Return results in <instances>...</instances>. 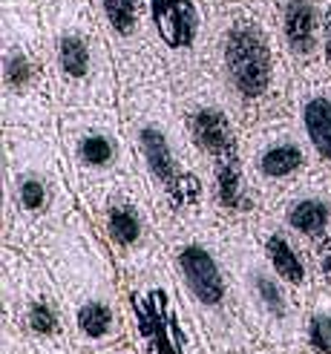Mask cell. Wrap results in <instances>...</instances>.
<instances>
[{
  "label": "cell",
  "instance_id": "7a4b0ae2",
  "mask_svg": "<svg viewBox=\"0 0 331 354\" xmlns=\"http://www.w3.org/2000/svg\"><path fill=\"white\" fill-rule=\"evenodd\" d=\"M118 115L138 158L150 199L185 227L207 202V173L190 147L167 84H138L118 95Z\"/></svg>",
  "mask_w": 331,
  "mask_h": 354
},
{
  "label": "cell",
  "instance_id": "d6986e66",
  "mask_svg": "<svg viewBox=\"0 0 331 354\" xmlns=\"http://www.w3.org/2000/svg\"><path fill=\"white\" fill-rule=\"evenodd\" d=\"M291 234H297L314 245L331 239V202L323 193H300L285 205L283 214Z\"/></svg>",
  "mask_w": 331,
  "mask_h": 354
},
{
  "label": "cell",
  "instance_id": "e0dca14e",
  "mask_svg": "<svg viewBox=\"0 0 331 354\" xmlns=\"http://www.w3.org/2000/svg\"><path fill=\"white\" fill-rule=\"evenodd\" d=\"M64 314L61 306L55 303L52 291L44 282H35V288L26 286L23 279V294H21V326L26 328L29 337L38 343H61L66 326H64Z\"/></svg>",
  "mask_w": 331,
  "mask_h": 354
},
{
  "label": "cell",
  "instance_id": "2e32d148",
  "mask_svg": "<svg viewBox=\"0 0 331 354\" xmlns=\"http://www.w3.org/2000/svg\"><path fill=\"white\" fill-rule=\"evenodd\" d=\"M294 118L308 141L314 165L331 173V81L320 75H294Z\"/></svg>",
  "mask_w": 331,
  "mask_h": 354
},
{
  "label": "cell",
  "instance_id": "5b68a950",
  "mask_svg": "<svg viewBox=\"0 0 331 354\" xmlns=\"http://www.w3.org/2000/svg\"><path fill=\"white\" fill-rule=\"evenodd\" d=\"M0 86H3V124L38 133L58 130V104L52 86L49 44L41 21V3L3 6L0 29Z\"/></svg>",
  "mask_w": 331,
  "mask_h": 354
},
{
  "label": "cell",
  "instance_id": "ffe728a7",
  "mask_svg": "<svg viewBox=\"0 0 331 354\" xmlns=\"http://www.w3.org/2000/svg\"><path fill=\"white\" fill-rule=\"evenodd\" d=\"M305 346L314 354H331V299L317 297L305 317Z\"/></svg>",
  "mask_w": 331,
  "mask_h": 354
},
{
  "label": "cell",
  "instance_id": "9c48e42d",
  "mask_svg": "<svg viewBox=\"0 0 331 354\" xmlns=\"http://www.w3.org/2000/svg\"><path fill=\"white\" fill-rule=\"evenodd\" d=\"M66 165L81 185L138 173V158L115 110H69L58 115Z\"/></svg>",
  "mask_w": 331,
  "mask_h": 354
},
{
  "label": "cell",
  "instance_id": "8fae6325",
  "mask_svg": "<svg viewBox=\"0 0 331 354\" xmlns=\"http://www.w3.org/2000/svg\"><path fill=\"white\" fill-rule=\"evenodd\" d=\"M84 190H93V205L101 234L124 268L155 254L153 214L147 199L142 196V190H147L142 176L138 173L110 176V179L84 185Z\"/></svg>",
  "mask_w": 331,
  "mask_h": 354
},
{
  "label": "cell",
  "instance_id": "52a82bcc",
  "mask_svg": "<svg viewBox=\"0 0 331 354\" xmlns=\"http://www.w3.org/2000/svg\"><path fill=\"white\" fill-rule=\"evenodd\" d=\"M170 259L187 306L193 308V317L202 320L205 337H211V348L248 351L251 331L239 320L234 282L225 274V265L214 254V248L202 239L185 236L173 245Z\"/></svg>",
  "mask_w": 331,
  "mask_h": 354
},
{
  "label": "cell",
  "instance_id": "603a6c76",
  "mask_svg": "<svg viewBox=\"0 0 331 354\" xmlns=\"http://www.w3.org/2000/svg\"><path fill=\"white\" fill-rule=\"evenodd\" d=\"M231 3H245V0H207L211 12H214V9H222V6H231Z\"/></svg>",
  "mask_w": 331,
  "mask_h": 354
},
{
  "label": "cell",
  "instance_id": "8992f818",
  "mask_svg": "<svg viewBox=\"0 0 331 354\" xmlns=\"http://www.w3.org/2000/svg\"><path fill=\"white\" fill-rule=\"evenodd\" d=\"M124 294L142 354H202L179 288L159 254L124 268Z\"/></svg>",
  "mask_w": 331,
  "mask_h": 354
},
{
  "label": "cell",
  "instance_id": "44dd1931",
  "mask_svg": "<svg viewBox=\"0 0 331 354\" xmlns=\"http://www.w3.org/2000/svg\"><path fill=\"white\" fill-rule=\"evenodd\" d=\"M320 69L331 81V0H323V55H320Z\"/></svg>",
  "mask_w": 331,
  "mask_h": 354
},
{
  "label": "cell",
  "instance_id": "3957f363",
  "mask_svg": "<svg viewBox=\"0 0 331 354\" xmlns=\"http://www.w3.org/2000/svg\"><path fill=\"white\" fill-rule=\"evenodd\" d=\"M58 115L115 110L121 95L113 46L90 0H41Z\"/></svg>",
  "mask_w": 331,
  "mask_h": 354
},
{
  "label": "cell",
  "instance_id": "30bf717a",
  "mask_svg": "<svg viewBox=\"0 0 331 354\" xmlns=\"http://www.w3.org/2000/svg\"><path fill=\"white\" fill-rule=\"evenodd\" d=\"M155 52L167 69L170 86L207 75L211 6L207 0H144Z\"/></svg>",
  "mask_w": 331,
  "mask_h": 354
},
{
  "label": "cell",
  "instance_id": "ac0fdd59",
  "mask_svg": "<svg viewBox=\"0 0 331 354\" xmlns=\"http://www.w3.org/2000/svg\"><path fill=\"white\" fill-rule=\"evenodd\" d=\"M259 251H263V259L271 265V271L280 277L297 297L311 291L308 262H305V257L300 254V248L294 245V239L285 231H280V227L265 231L263 242H259Z\"/></svg>",
  "mask_w": 331,
  "mask_h": 354
},
{
  "label": "cell",
  "instance_id": "cb8c5ba5",
  "mask_svg": "<svg viewBox=\"0 0 331 354\" xmlns=\"http://www.w3.org/2000/svg\"><path fill=\"white\" fill-rule=\"evenodd\" d=\"M15 3H32V0H3V6H15ZM35 3H41V0H35Z\"/></svg>",
  "mask_w": 331,
  "mask_h": 354
},
{
  "label": "cell",
  "instance_id": "4fadbf2b",
  "mask_svg": "<svg viewBox=\"0 0 331 354\" xmlns=\"http://www.w3.org/2000/svg\"><path fill=\"white\" fill-rule=\"evenodd\" d=\"M245 167L251 190H288L314 167V156L297 118H283L265 127L245 130Z\"/></svg>",
  "mask_w": 331,
  "mask_h": 354
},
{
  "label": "cell",
  "instance_id": "6da1fadb",
  "mask_svg": "<svg viewBox=\"0 0 331 354\" xmlns=\"http://www.w3.org/2000/svg\"><path fill=\"white\" fill-rule=\"evenodd\" d=\"M207 69L242 130L294 118V69L265 0L214 9Z\"/></svg>",
  "mask_w": 331,
  "mask_h": 354
},
{
  "label": "cell",
  "instance_id": "7402d4cb",
  "mask_svg": "<svg viewBox=\"0 0 331 354\" xmlns=\"http://www.w3.org/2000/svg\"><path fill=\"white\" fill-rule=\"evenodd\" d=\"M317 259H320L323 277L328 279V286H331V239H325L323 245H317Z\"/></svg>",
  "mask_w": 331,
  "mask_h": 354
},
{
  "label": "cell",
  "instance_id": "277c9868",
  "mask_svg": "<svg viewBox=\"0 0 331 354\" xmlns=\"http://www.w3.org/2000/svg\"><path fill=\"white\" fill-rule=\"evenodd\" d=\"M190 147L207 173L214 205L225 214L251 210V179L245 167V130L207 73L182 86H170Z\"/></svg>",
  "mask_w": 331,
  "mask_h": 354
},
{
  "label": "cell",
  "instance_id": "ba28073f",
  "mask_svg": "<svg viewBox=\"0 0 331 354\" xmlns=\"http://www.w3.org/2000/svg\"><path fill=\"white\" fill-rule=\"evenodd\" d=\"M9 199L26 225H44L64 190V165L52 133L6 127Z\"/></svg>",
  "mask_w": 331,
  "mask_h": 354
},
{
  "label": "cell",
  "instance_id": "9a60e30c",
  "mask_svg": "<svg viewBox=\"0 0 331 354\" xmlns=\"http://www.w3.org/2000/svg\"><path fill=\"white\" fill-rule=\"evenodd\" d=\"M294 75H320L323 0H265Z\"/></svg>",
  "mask_w": 331,
  "mask_h": 354
},
{
  "label": "cell",
  "instance_id": "7c38bea8",
  "mask_svg": "<svg viewBox=\"0 0 331 354\" xmlns=\"http://www.w3.org/2000/svg\"><path fill=\"white\" fill-rule=\"evenodd\" d=\"M113 46L121 90L138 84H167V69L155 52L144 0H90Z\"/></svg>",
  "mask_w": 331,
  "mask_h": 354
},
{
  "label": "cell",
  "instance_id": "5bb4252c",
  "mask_svg": "<svg viewBox=\"0 0 331 354\" xmlns=\"http://www.w3.org/2000/svg\"><path fill=\"white\" fill-rule=\"evenodd\" d=\"M234 297L236 303L248 306V314L256 317V328L265 334L271 343L291 346L297 337V303L291 299V288L271 271L265 259H236L234 271Z\"/></svg>",
  "mask_w": 331,
  "mask_h": 354
}]
</instances>
